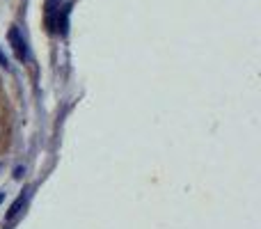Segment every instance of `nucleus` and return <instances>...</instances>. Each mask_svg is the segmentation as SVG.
<instances>
[{
	"label": "nucleus",
	"instance_id": "nucleus-1",
	"mask_svg": "<svg viewBox=\"0 0 261 229\" xmlns=\"http://www.w3.org/2000/svg\"><path fill=\"white\" fill-rule=\"evenodd\" d=\"M9 44H12L14 53H16L18 60H28V46H25V39L21 37V32H18V28L14 26L12 30H9Z\"/></svg>",
	"mask_w": 261,
	"mask_h": 229
},
{
	"label": "nucleus",
	"instance_id": "nucleus-4",
	"mask_svg": "<svg viewBox=\"0 0 261 229\" xmlns=\"http://www.w3.org/2000/svg\"><path fill=\"white\" fill-rule=\"evenodd\" d=\"M3 199H5V193H0V204H3Z\"/></svg>",
	"mask_w": 261,
	"mask_h": 229
},
{
	"label": "nucleus",
	"instance_id": "nucleus-2",
	"mask_svg": "<svg viewBox=\"0 0 261 229\" xmlns=\"http://www.w3.org/2000/svg\"><path fill=\"white\" fill-rule=\"evenodd\" d=\"M28 197H30V190H25V193L18 195L16 202H14L12 207H9V211H7V220H14V218H16L18 213H21V209L28 204Z\"/></svg>",
	"mask_w": 261,
	"mask_h": 229
},
{
	"label": "nucleus",
	"instance_id": "nucleus-3",
	"mask_svg": "<svg viewBox=\"0 0 261 229\" xmlns=\"http://www.w3.org/2000/svg\"><path fill=\"white\" fill-rule=\"evenodd\" d=\"M0 64H3V67H9V64H7V58H5L3 53H0Z\"/></svg>",
	"mask_w": 261,
	"mask_h": 229
}]
</instances>
